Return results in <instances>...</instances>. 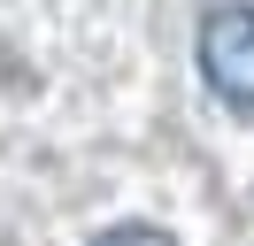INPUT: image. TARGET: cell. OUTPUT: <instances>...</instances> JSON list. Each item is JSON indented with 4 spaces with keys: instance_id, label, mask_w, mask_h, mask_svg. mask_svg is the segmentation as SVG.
Wrapping results in <instances>:
<instances>
[{
    "instance_id": "2",
    "label": "cell",
    "mask_w": 254,
    "mask_h": 246,
    "mask_svg": "<svg viewBox=\"0 0 254 246\" xmlns=\"http://www.w3.org/2000/svg\"><path fill=\"white\" fill-rule=\"evenodd\" d=\"M93 246H170V231H154V223H116V231H100Z\"/></svg>"
},
{
    "instance_id": "1",
    "label": "cell",
    "mask_w": 254,
    "mask_h": 246,
    "mask_svg": "<svg viewBox=\"0 0 254 246\" xmlns=\"http://www.w3.org/2000/svg\"><path fill=\"white\" fill-rule=\"evenodd\" d=\"M200 77L216 100H231L239 116H254V8L231 0V8H208L200 23Z\"/></svg>"
}]
</instances>
